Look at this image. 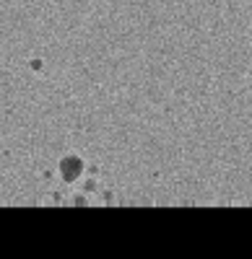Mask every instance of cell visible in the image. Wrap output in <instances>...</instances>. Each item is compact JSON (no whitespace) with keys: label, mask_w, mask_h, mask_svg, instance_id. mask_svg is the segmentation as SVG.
I'll return each instance as SVG.
<instances>
[{"label":"cell","mask_w":252,"mask_h":259,"mask_svg":"<svg viewBox=\"0 0 252 259\" xmlns=\"http://www.w3.org/2000/svg\"><path fill=\"white\" fill-rule=\"evenodd\" d=\"M60 174L65 182H76L81 174H83V161L78 156H68V158H62L60 161Z\"/></svg>","instance_id":"cell-1"}]
</instances>
